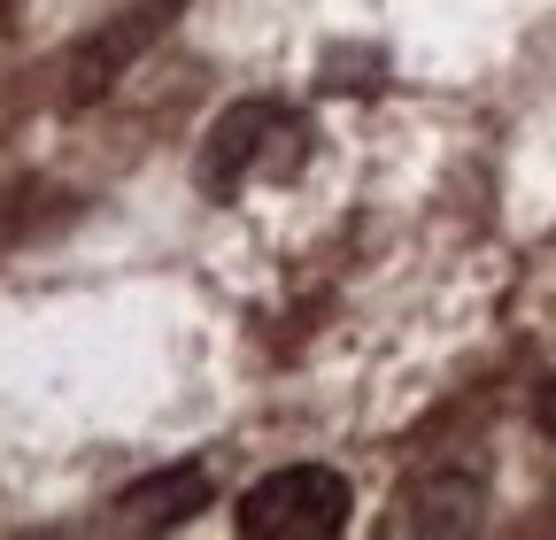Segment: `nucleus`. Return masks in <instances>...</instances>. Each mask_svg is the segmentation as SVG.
I'll return each instance as SVG.
<instances>
[{
  "instance_id": "nucleus-7",
  "label": "nucleus",
  "mask_w": 556,
  "mask_h": 540,
  "mask_svg": "<svg viewBox=\"0 0 556 540\" xmlns=\"http://www.w3.org/2000/svg\"><path fill=\"white\" fill-rule=\"evenodd\" d=\"M533 417H541V433H548V440H556V386H548V394H541V401H533Z\"/></svg>"
},
{
  "instance_id": "nucleus-1",
  "label": "nucleus",
  "mask_w": 556,
  "mask_h": 540,
  "mask_svg": "<svg viewBox=\"0 0 556 540\" xmlns=\"http://www.w3.org/2000/svg\"><path fill=\"white\" fill-rule=\"evenodd\" d=\"M309 163V116L302 108H278V101H240L208 124L201 140V193H232L248 178H294Z\"/></svg>"
},
{
  "instance_id": "nucleus-6",
  "label": "nucleus",
  "mask_w": 556,
  "mask_h": 540,
  "mask_svg": "<svg viewBox=\"0 0 556 540\" xmlns=\"http://www.w3.org/2000/svg\"><path fill=\"white\" fill-rule=\"evenodd\" d=\"M379 86V47H332L325 54V93H371Z\"/></svg>"
},
{
  "instance_id": "nucleus-2",
  "label": "nucleus",
  "mask_w": 556,
  "mask_h": 540,
  "mask_svg": "<svg viewBox=\"0 0 556 540\" xmlns=\"http://www.w3.org/2000/svg\"><path fill=\"white\" fill-rule=\"evenodd\" d=\"M348 510H356V494H348L340 471L287 463V471H270V479H255L240 494V532L248 540H332L348 525Z\"/></svg>"
},
{
  "instance_id": "nucleus-4",
  "label": "nucleus",
  "mask_w": 556,
  "mask_h": 540,
  "mask_svg": "<svg viewBox=\"0 0 556 540\" xmlns=\"http://www.w3.org/2000/svg\"><path fill=\"white\" fill-rule=\"evenodd\" d=\"M170 24V0H139V9H124L109 31H93L78 54H70V101H93V93H109L116 86V70L148 47L155 31Z\"/></svg>"
},
{
  "instance_id": "nucleus-5",
  "label": "nucleus",
  "mask_w": 556,
  "mask_h": 540,
  "mask_svg": "<svg viewBox=\"0 0 556 540\" xmlns=\"http://www.w3.org/2000/svg\"><path fill=\"white\" fill-rule=\"evenodd\" d=\"M193 510H208V471L201 463H170V471H155V479H139L124 494L131 525H186Z\"/></svg>"
},
{
  "instance_id": "nucleus-3",
  "label": "nucleus",
  "mask_w": 556,
  "mask_h": 540,
  "mask_svg": "<svg viewBox=\"0 0 556 540\" xmlns=\"http://www.w3.org/2000/svg\"><path fill=\"white\" fill-rule=\"evenodd\" d=\"M479 510H486V455H479V448H441V455H426V463L402 479V494H394V532H426V540L471 532Z\"/></svg>"
}]
</instances>
